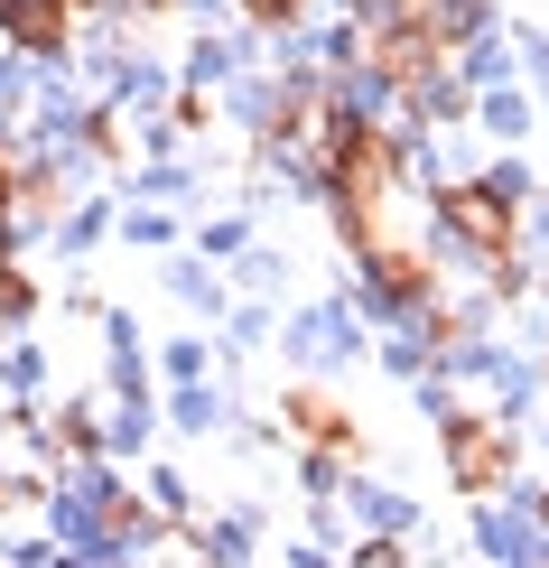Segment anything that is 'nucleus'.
<instances>
[{"label": "nucleus", "instance_id": "nucleus-1", "mask_svg": "<svg viewBox=\"0 0 549 568\" xmlns=\"http://www.w3.org/2000/svg\"><path fill=\"white\" fill-rule=\"evenodd\" d=\"M447 224H457L466 243H504V196H494V186H466V196H447Z\"/></svg>", "mask_w": 549, "mask_h": 568}, {"label": "nucleus", "instance_id": "nucleus-2", "mask_svg": "<svg viewBox=\"0 0 549 568\" xmlns=\"http://www.w3.org/2000/svg\"><path fill=\"white\" fill-rule=\"evenodd\" d=\"M457 476H466V485H494V476H504V438H494L485 419H466V429H457Z\"/></svg>", "mask_w": 549, "mask_h": 568}, {"label": "nucleus", "instance_id": "nucleus-3", "mask_svg": "<svg viewBox=\"0 0 549 568\" xmlns=\"http://www.w3.org/2000/svg\"><path fill=\"white\" fill-rule=\"evenodd\" d=\"M252 10H261V19H289V10H298V0H252Z\"/></svg>", "mask_w": 549, "mask_h": 568}]
</instances>
